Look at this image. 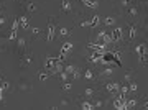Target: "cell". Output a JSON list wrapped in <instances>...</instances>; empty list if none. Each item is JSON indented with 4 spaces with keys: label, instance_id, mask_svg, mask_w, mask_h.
<instances>
[{
    "label": "cell",
    "instance_id": "ba28073f",
    "mask_svg": "<svg viewBox=\"0 0 148 110\" xmlns=\"http://www.w3.org/2000/svg\"><path fill=\"white\" fill-rule=\"evenodd\" d=\"M20 26H22L23 30H27V28L30 26V21H28L27 16H20Z\"/></svg>",
    "mask_w": 148,
    "mask_h": 110
},
{
    "label": "cell",
    "instance_id": "d4e9b609",
    "mask_svg": "<svg viewBox=\"0 0 148 110\" xmlns=\"http://www.w3.org/2000/svg\"><path fill=\"white\" fill-rule=\"evenodd\" d=\"M63 90H71V82H66V81H64V84H63Z\"/></svg>",
    "mask_w": 148,
    "mask_h": 110
},
{
    "label": "cell",
    "instance_id": "52a82bcc",
    "mask_svg": "<svg viewBox=\"0 0 148 110\" xmlns=\"http://www.w3.org/2000/svg\"><path fill=\"white\" fill-rule=\"evenodd\" d=\"M81 2L89 8H97L99 7V2H92V0H81Z\"/></svg>",
    "mask_w": 148,
    "mask_h": 110
},
{
    "label": "cell",
    "instance_id": "7402d4cb",
    "mask_svg": "<svg viewBox=\"0 0 148 110\" xmlns=\"http://www.w3.org/2000/svg\"><path fill=\"white\" fill-rule=\"evenodd\" d=\"M114 23H115V20H114L112 16H107L105 18V25H114Z\"/></svg>",
    "mask_w": 148,
    "mask_h": 110
},
{
    "label": "cell",
    "instance_id": "74e56055",
    "mask_svg": "<svg viewBox=\"0 0 148 110\" xmlns=\"http://www.w3.org/2000/svg\"><path fill=\"white\" fill-rule=\"evenodd\" d=\"M145 107H146V108H148V102H146V105H145Z\"/></svg>",
    "mask_w": 148,
    "mask_h": 110
},
{
    "label": "cell",
    "instance_id": "44dd1931",
    "mask_svg": "<svg viewBox=\"0 0 148 110\" xmlns=\"http://www.w3.org/2000/svg\"><path fill=\"white\" fill-rule=\"evenodd\" d=\"M59 35H61V36H67V35H69V30H67V28H64V26H63V28H61V30H59Z\"/></svg>",
    "mask_w": 148,
    "mask_h": 110
},
{
    "label": "cell",
    "instance_id": "9a60e30c",
    "mask_svg": "<svg viewBox=\"0 0 148 110\" xmlns=\"http://www.w3.org/2000/svg\"><path fill=\"white\" fill-rule=\"evenodd\" d=\"M18 28H20V18H15L12 23V30H18Z\"/></svg>",
    "mask_w": 148,
    "mask_h": 110
},
{
    "label": "cell",
    "instance_id": "8fae6325",
    "mask_svg": "<svg viewBox=\"0 0 148 110\" xmlns=\"http://www.w3.org/2000/svg\"><path fill=\"white\" fill-rule=\"evenodd\" d=\"M99 21H101V16H99V15H94V18H92V20H91L89 23H91V26L94 28V26H97V25H99Z\"/></svg>",
    "mask_w": 148,
    "mask_h": 110
},
{
    "label": "cell",
    "instance_id": "603a6c76",
    "mask_svg": "<svg viewBox=\"0 0 148 110\" xmlns=\"http://www.w3.org/2000/svg\"><path fill=\"white\" fill-rule=\"evenodd\" d=\"M137 89H138V85L135 84V82H132L130 85H128V90H132V92H135V90H137Z\"/></svg>",
    "mask_w": 148,
    "mask_h": 110
},
{
    "label": "cell",
    "instance_id": "ac0fdd59",
    "mask_svg": "<svg viewBox=\"0 0 148 110\" xmlns=\"http://www.w3.org/2000/svg\"><path fill=\"white\" fill-rule=\"evenodd\" d=\"M18 40V46H20V50H25V46H27V41L23 38H17Z\"/></svg>",
    "mask_w": 148,
    "mask_h": 110
},
{
    "label": "cell",
    "instance_id": "2e32d148",
    "mask_svg": "<svg viewBox=\"0 0 148 110\" xmlns=\"http://www.w3.org/2000/svg\"><path fill=\"white\" fill-rule=\"evenodd\" d=\"M84 77H86V79H89V81H91V79H94V72H92L91 69H87V71L84 72Z\"/></svg>",
    "mask_w": 148,
    "mask_h": 110
},
{
    "label": "cell",
    "instance_id": "e575fe53",
    "mask_svg": "<svg viewBox=\"0 0 148 110\" xmlns=\"http://www.w3.org/2000/svg\"><path fill=\"white\" fill-rule=\"evenodd\" d=\"M30 63H31V59H30V58H25L23 59V64H30Z\"/></svg>",
    "mask_w": 148,
    "mask_h": 110
},
{
    "label": "cell",
    "instance_id": "f35d334b",
    "mask_svg": "<svg viewBox=\"0 0 148 110\" xmlns=\"http://www.w3.org/2000/svg\"><path fill=\"white\" fill-rule=\"evenodd\" d=\"M0 8H2V5H0Z\"/></svg>",
    "mask_w": 148,
    "mask_h": 110
},
{
    "label": "cell",
    "instance_id": "f1b7e54d",
    "mask_svg": "<svg viewBox=\"0 0 148 110\" xmlns=\"http://www.w3.org/2000/svg\"><path fill=\"white\" fill-rule=\"evenodd\" d=\"M94 108H102V102H101V100H97V102L94 103Z\"/></svg>",
    "mask_w": 148,
    "mask_h": 110
},
{
    "label": "cell",
    "instance_id": "4fadbf2b",
    "mask_svg": "<svg viewBox=\"0 0 148 110\" xmlns=\"http://www.w3.org/2000/svg\"><path fill=\"white\" fill-rule=\"evenodd\" d=\"M17 38H18V30H12V33L8 35V40L13 41V40H17Z\"/></svg>",
    "mask_w": 148,
    "mask_h": 110
},
{
    "label": "cell",
    "instance_id": "f546056e",
    "mask_svg": "<svg viewBox=\"0 0 148 110\" xmlns=\"http://www.w3.org/2000/svg\"><path fill=\"white\" fill-rule=\"evenodd\" d=\"M3 87H2V85H0V102H3Z\"/></svg>",
    "mask_w": 148,
    "mask_h": 110
},
{
    "label": "cell",
    "instance_id": "30bf717a",
    "mask_svg": "<svg viewBox=\"0 0 148 110\" xmlns=\"http://www.w3.org/2000/svg\"><path fill=\"white\" fill-rule=\"evenodd\" d=\"M61 7H63L64 12H69V10H71V3H69V0H63V2H61Z\"/></svg>",
    "mask_w": 148,
    "mask_h": 110
},
{
    "label": "cell",
    "instance_id": "e0dca14e",
    "mask_svg": "<svg viewBox=\"0 0 148 110\" xmlns=\"http://www.w3.org/2000/svg\"><path fill=\"white\" fill-rule=\"evenodd\" d=\"M128 35H130V40H133L135 35H137V28H135V26H130V30H128Z\"/></svg>",
    "mask_w": 148,
    "mask_h": 110
},
{
    "label": "cell",
    "instance_id": "5b68a950",
    "mask_svg": "<svg viewBox=\"0 0 148 110\" xmlns=\"http://www.w3.org/2000/svg\"><path fill=\"white\" fill-rule=\"evenodd\" d=\"M105 89L109 90L110 94H114V92H119V90H120V84H107V85H105Z\"/></svg>",
    "mask_w": 148,
    "mask_h": 110
},
{
    "label": "cell",
    "instance_id": "3957f363",
    "mask_svg": "<svg viewBox=\"0 0 148 110\" xmlns=\"http://www.w3.org/2000/svg\"><path fill=\"white\" fill-rule=\"evenodd\" d=\"M99 40H102L104 43H112V41H114L112 35H109V33H105V31H101V33H99Z\"/></svg>",
    "mask_w": 148,
    "mask_h": 110
},
{
    "label": "cell",
    "instance_id": "7a4b0ae2",
    "mask_svg": "<svg viewBox=\"0 0 148 110\" xmlns=\"http://www.w3.org/2000/svg\"><path fill=\"white\" fill-rule=\"evenodd\" d=\"M135 51L138 53V56H140V61L143 63V61L146 59V56H148V50H146V46L145 45H138L137 48H135Z\"/></svg>",
    "mask_w": 148,
    "mask_h": 110
},
{
    "label": "cell",
    "instance_id": "5bb4252c",
    "mask_svg": "<svg viewBox=\"0 0 148 110\" xmlns=\"http://www.w3.org/2000/svg\"><path fill=\"white\" fill-rule=\"evenodd\" d=\"M135 105H137V100H127V103H125V108H133Z\"/></svg>",
    "mask_w": 148,
    "mask_h": 110
},
{
    "label": "cell",
    "instance_id": "277c9868",
    "mask_svg": "<svg viewBox=\"0 0 148 110\" xmlns=\"http://www.w3.org/2000/svg\"><path fill=\"white\" fill-rule=\"evenodd\" d=\"M56 61H58V58H46V63H45L46 69H54V64H56Z\"/></svg>",
    "mask_w": 148,
    "mask_h": 110
},
{
    "label": "cell",
    "instance_id": "9c48e42d",
    "mask_svg": "<svg viewBox=\"0 0 148 110\" xmlns=\"http://www.w3.org/2000/svg\"><path fill=\"white\" fill-rule=\"evenodd\" d=\"M63 71V64H61V61H56V64H54V74H59V72Z\"/></svg>",
    "mask_w": 148,
    "mask_h": 110
},
{
    "label": "cell",
    "instance_id": "cb8c5ba5",
    "mask_svg": "<svg viewBox=\"0 0 148 110\" xmlns=\"http://www.w3.org/2000/svg\"><path fill=\"white\" fill-rule=\"evenodd\" d=\"M40 76V81H46V79L49 77V74H46V72H41V74H38Z\"/></svg>",
    "mask_w": 148,
    "mask_h": 110
},
{
    "label": "cell",
    "instance_id": "d6a6232c",
    "mask_svg": "<svg viewBox=\"0 0 148 110\" xmlns=\"http://www.w3.org/2000/svg\"><path fill=\"white\" fill-rule=\"evenodd\" d=\"M5 21H7V20H5V16H0V26H3Z\"/></svg>",
    "mask_w": 148,
    "mask_h": 110
},
{
    "label": "cell",
    "instance_id": "d590c367",
    "mask_svg": "<svg viewBox=\"0 0 148 110\" xmlns=\"http://www.w3.org/2000/svg\"><path fill=\"white\" fill-rule=\"evenodd\" d=\"M81 26H91V23H89V21H82Z\"/></svg>",
    "mask_w": 148,
    "mask_h": 110
},
{
    "label": "cell",
    "instance_id": "7c38bea8",
    "mask_svg": "<svg viewBox=\"0 0 148 110\" xmlns=\"http://www.w3.org/2000/svg\"><path fill=\"white\" fill-rule=\"evenodd\" d=\"M81 108L82 110H92V108H94V105H92L91 102H82L81 103Z\"/></svg>",
    "mask_w": 148,
    "mask_h": 110
},
{
    "label": "cell",
    "instance_id": "6da1fadb",
    "mask_svg": "<svg viewBox=\"0 0 148 110\" xmlns=\"http://www.w3.org/2000/svg\"><path fill=\"white\" fill-rule=\"evenodd\" d=\"M53 38H54V21H53V18H49V20H48V36H46V41L51 43Z\"/></svg>",
    "mask_w": 148,
    "mask_h": 110
},
{
    "label": "cell",
    "instance_id": "4dcf8cb0",
    "mask_svg": "<svg viewBox=\"0 0 148 110\" xmlns=\"http://www.w3.org/2000/svg\"><path fill=\"white\" fill-rule=\"evenodd\" d=\"M72 77H74V79H79V77H81V74H79V71H74V72H72Z\"/></svg>",
    "mask_w": 148,
    "mask_h": 110
},
{
    "label": "cell",
    "instance_id": "836d02e7",
    "mask_svg": "<svg viewBox=\"0 0 148 110\" xmlns=\"http://www.w3.org/2000/svg\"><path fill=\"white\" fill-rule=\"evenodd\" d=\"M31 31H33V35H40V31H41V30H40V28H33Z\"/></svg>",
    "mask_w": 148,
    "mask_h": 110
},
{
    "label": "cell",
    "instance_id": "8d00e7d4",
    "mask_svg": "<svg viewBox=\"0 0 148 110\" xmlns=\"http://www.w3.org/2000/svg\"><path fill=\"white\" fill-rule=\"evenodd\" d=\"M120 2H122V5H125V7L128 5V0H120Z\"/></svg>",
    "mask_w": 148,
    "mask_h": 110
},
{
    "label": "cell",
    "instance_id": "ffe728a7",
    "mask_svg": "<svg viewBox=\"0 0 148 110\" xmlns=\"http://www.w3.org/2000/svg\"><path fill=\"white\" fill-rule=\"evenodd\" d=\"M74 71H76V68H74L72 64H69V66H66V72H67V74H72Z\"/></svg>",
    "mask_w": 148,
    "mask_h": 110
},
{
    "label": "cell",
    "instance_id": "484cf974",
    "mask_svg": "<svg viewBox=\"0 0 148 110\" xmlns=\"http://www.w3.org/2000/svg\"><path fill=\"white\" fill-rule=\"evenodd\" d=\"M28 10H30V12H35V10H36V5H35L33 2H31V3H28Z\"/></svg>",
    "mask_w": 148,
    "mask_h": 110
},
{
    "label": "cell",
    "instance_id": "4316f807",
    "mask_svg": "<svg viewBox=\"0 0 148 110\" xmlns=\"http://www.w3.org/2000/svg\"><path fill=\"white\" fill-rule=\"evenodd\" d=\"M84 94H86V95H92V94H94V89H86Z\"/></svg>",
    "mask_w": 148,
    "mask_h": 110
},
{
    "label": "cell",
    "instance_id": "83f0119b",
    "mask_svg": "<svg viewBox=\"0 0 148 110\" xmlns=\"http://www.w3.org/2000/svg\"><path fill=\"white\" fill-rule=\"evenodd\" d=\"M112 72H114L112 69H105V71L102 72V76H110V74H112Z\"/></svg>",
    "mask_w": 148,
    "mask_h": 110
},
{
    "label": "cell",
    "instance_id": "1f68e13d",
    "mask_svg": "<svg viewBox=\"0 0 148 110\" xmlns=\"http://www.w3.org/2000/svg\"><path fill=\"white\" fill-rule=\"evenodd\" d=\"M128 13H130V15H137V8H130V10H128Z\"/></svg>",
    "mask_w": 148,
    "mask_h": 110
},
{
    "label": "cell",
    "instance_id": "8992f818",
    "mask_svg": "<svg viewBox=\"0 0 148 110\" xmlns=\"http://www.w3.org/2000/svg\"><path fill=\"white\" fill-rule=\"evenodd\" d=\"M112 38H114V41H120V40H122V28H115V30H114Z\"/></svg>",
    "mask_w": 148,
    "mask_h": 110
},
{
    "label": "cell",
    "instance_id": "d6986e66",
    "mask_svg": "<svg viewBox=\"0 0 148 110\" xmlns=\"http://www.w3.org/2000/svg\"><path fill=\"white\" fill-rule=\"evenodd\" d=\"M0 85H2V87H3L5 90H7V89L10 87V84H8L7 81H5V79H2V77H0Z\"/></svg>",
    "mask_w": 148,
    "mask_h": 110
}]
</instances>
